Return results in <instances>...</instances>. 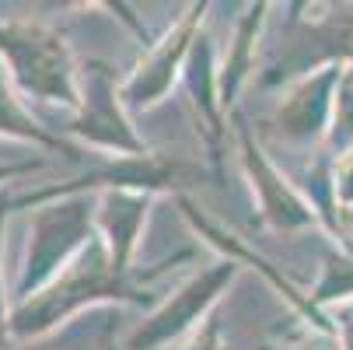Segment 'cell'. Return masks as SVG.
<instances>
[{"mask_svg": "<svg viewBox=\"0 0 353 350\" xmlns=\"http://www.w3.org/2000/svg\"><path fill=\"white\" fill-rule=\"evenodd\" d=\"M192 21H196V14H189V18L175 28V35L154 53L150 67H143V74L126 88V98H133V102H154V95L165 91V84H168V77H172V67H175V60L182 57L185 39H189V32H192Z\"/></svg>", "mask_w": 353, "mask_h": 350, "instance_id": "6", "label": "cell"}, {"mask_svg": "<svg viewBox=\"0 0 353 350\" xmlns=\"http://www.w3.org/2000/svg\"><path fill=\"white\" fill-rule=\"evenodd\" d=\"M8 207L11 200L0 193V263H4V217H8ZM8 329H11V319L4 315V266H0V350L8 343Z\"/></svg>", "mask_w": 353, "mask_h": 350, "instance_id": "8", "label": "cell"}, {"mask_svg": "<svg viewBox=\"0 0 353 350\" xmlns=\"http://www.w3.org/2000/svg\"><path fill=\"white\" fill-rule=\"evenodd\" d=\"M231 266V263H228ZM228 266H221V270H214V273H207V277H199V280H192L179 298H175V305H168L158 319H150V326H147V333H137V340H133V347H147V343H154V340H165L168 333H179L199 309H203L207 302H210V294L224 284V277H231V270Z\"/></svg>", "mask_w": 353, "mask_h": 350, "instance_id": "5", "label": "cell"}, {"mask_svg": "<svg viewBox=\"0 0 353 350\" xmlns=\"http://www.w3.org/2000/svg\"><path fill=\"white\" fill-rule=\"evenodd\" d=\"M0 57L8 60L14 81L28 95L42 98V102L81 106L70 53L60 32L35 21H8L0 25Z\"/></svg>", "mask_w": 353, "mask_h": 350, "instance_id": "2", "label": "cell"}, {"mask_svg": "<svg viewBox=\"0 0 353 350\" xmlns=\"http://www.w3.org/2000/svg\"><path fill=\"white\" fill-rule=\"evenodd\" d=\"M70 130L98 140V144H109V147H133L137 151V140L126 133V126L119 123L116 109H112V81L102 67H94V74L88 77V106H84V119H77Z\"/></svg>", "mask_w": 353, "mask_h": 350, "instance_id": "4", "label": "cell"}, {"mask_svg": "<svg viewBox=\"0 0 353 350\" xmlns=\"http://www.w3.org/2000/svg\"><path fill=\"white\" fill-rule=\"evenodd\" d=\"M116 263L109 256V249L102 238L88 242L77 260L67 263L46 291H39L35 298L18 305V312L11 315V333L14 336H39L42 329H49L53 322H60L67 312H74L77 305L91 302L98 294H119V277H116Z\"/></svg>", "mask_w": 353, "mask_h": 350, "instance_id": "1", "label": "cell"}, {"mask_svg": "<svg viewBox=\"0 0 353 350\" xmlns=\"http://www.w3.org/2000/svg\"><path fill=\"white\" fill-rule=\"evenodd\" d=\"M0 133H11V137H21V140H35V144L60 147V140H53L46 130H39V123L18 106V98L8 91L4 77H0Z\"/></svg>", "mask_w": 353, "mask_h": 350, "instance_id": "7", "label": "cell"}, {"mask_svg": "<svg viewBox=\"0 0 353 350\" xmlns=\"http://www.w3.org/2000/svg\"><path fill=\"white\" fill-rule=\"evenodd\" d=\"M350 350H353V326H350Z\"/></svg>", "mask_w": 353, "mask_h": 350, "instance_id": "10", "label": "cell"}, {"mask_svg": "<svg viewBox=\"0 0 353 350\" xmlns=\"http://www.w3.org/2000/svg\"><path fill=\"white\" fill-rule=\"evenodd\" d=\"M91 228V211L88 200H67V204L46 207L32 217V235H28V256L21 270L18 294L28 302V294H39V287L57 277V266H67V256L81 249L84 235Z\"/></svg>", "mask_w": 353, "mask_h": 350, "instance_id": "3", "label": "cell"}, {"mask_svg": "<svg viewBox=\"0 0 353 350\" xmlns=\"http://www.w3.org/2000/svg\"><path fill=\"white\" fill-rule=\"evenodd\" d=\"M297 350H322V347H297Z\"/></svg>", "mask_w": 353, "mask_h": 350, "instance_id": "9", "label": "cell"}]
</instances>
